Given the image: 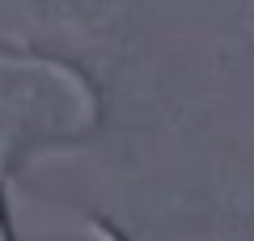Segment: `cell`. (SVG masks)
I'll return each mask as SVG.
<instances>
[{
	"label": "cell",
	"mask_w": 254,
	"mask_h": 241,
	"mask_svg": "<svg viewBox=\"0 0 254 241\" xmlns=\"http://www.w3.org/2000/svg\"><path fill=\"white\" fill-rule=\"evenodd\" d=\"M89 233H93L98 241H127V237H123V233H119V229H115L110 220H98V216L89 220Z\"/></svg>",
	"instance_id": "obj_1"
}]
</instances>
